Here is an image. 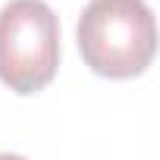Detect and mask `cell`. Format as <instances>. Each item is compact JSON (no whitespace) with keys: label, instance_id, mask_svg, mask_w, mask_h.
<instances>
[{"label":"cell","instance_id":"2","mask_svg":"<svg viewBox=\"0 0 160 160\" xmlns=\"http://www.w3.org/2000/svg\"><path fill=\"white\" fill-rule=\"evenodd\" d=\"M60 69V19L44 0L0 10V82L16 94L44 91Z\"/></svg>","mask_w":160,"mask_h":160},{"label":"cell","instance_id":"1","mask_svg":"<svg viewBox=\"0 0 160 160\" xmlns=\"http://www.w3.org/2000/svg\"><path fill=\"white\" fill-rule=\"evenodd\" d=\"M85 66L104 78L141 75L157 50L154 10L144 0H91L75 25Z\"/></svg>","mask_w":160,"mask_h":160},{"label":"cell","instance_id":"3","mask_svg":"<svg viewBox=\"0 0 160 160\" xmlns=\"http://www.w3.org/2000/svg\"><path fill=\"white\" fill-rule=\"evenodd\" d=\"M0 160H25L22 154H0Z\"/></svg>","mask_w":160,"mask_h":160}]
</instances>
